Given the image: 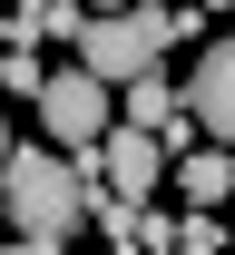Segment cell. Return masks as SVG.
Returning a JSON list of instances; mask_svg holds the SVG:
<instances>
[{
	"mask_svg": "<svg viewBox=\"0 0 235 255\" xmlns=\"http://www.w3.org/2000/svg\"><path fill=\"white\" fill-rule=\"evenodd\" d=\"M78 167H88V187H98V196H128V206H137V196L167 177V147L137 137V128H108L98 147H78Z\"/></svg>",
	"mask_w": 235,
	"mask_h": 255,
	"instance_id": "4",
	"label": "cell"
},
{
	"mask_svg": "<svg viewBox=\"0 0 235 255\" xmlns=\"http://www.w3.org/2000/svg\"><path fill=\"white\" fill-rule=\"evenodd\" d=\"M10 147H20V137H10V118H0V167H10Z\"/></svg>",
	"mask_w": 235,
	"mask_h": 255,
	"instance_id": "8",
	"label": "cell"
},
{
	"mask_svg": "<svg viewBox=\"0 0 235 255\" xmlns=\"http://www.w3.org/2000/svg\"><path fill=\"white\" fill-rule=\"evenodd\" d=\"M196 10H206V20H216V10H235V0H196Z\"/></svg>",
	"mask_w": 235,
	"mask_h": 255,
	"instance_id": "9",
	"label": "cell"
},
{
	"mask_svg": "<svg viewBox=\"0 0 235 255\" xmlns=\"http://www.w3.org/2000/svg\"><path fill=\"white\" fill-rule=\"evenodd\" d=\"M0 216H10V206H0Z\"/></svg>",
	"mask_w": 235,
	"mask_h": 255,
	"instance_id": "12",
	"label": "cell"
},
{
	"mask_svg": "<svg viewBox=\"0 0 235 255\" xmlns=\"http://www.w3.org/2000/svg\"><path fill=\"white\" fill-rule=\"evenodd\" d=\"M176 187H186V216H216V206H235V147H186Z\"/></svg>",
	"mask_w": 235,
	"mask_h": 255,
	"instance_id": "6",
	"label": "cell"
},
{
	"mask_svg": "<svg viewBox=\"0 0 235 255\" xmlns=\"http://www.w3.org/2000/svg\"><path fill=\"white\" fill-rule=\"evenodd\" d=\"M0 20H10V0H0Z\"/></svg>",
	"mask_w": 235,
	"mask_h": 255,
	"instance_id": "10",
	"label": "cell"
},
{
	"mask_svg": "<svg viewBox=\"0 0 235 255\" xmlns=\"http://www.w3.org/2000/svg\"><path fill=\"white\" fill-rule=\"evenodd\" d=\"M39 128H49L59 157H78V147H98L108 128H118V89H98L88 69H49L39 79Z\"/></svg>",
	"mask_w": 235,
	"mask_h": 255,
	"instance_id": "3",
	"label": "cell"
},
{
	"mask_svg": "<svg viewBox=\"0 0 235 255\" xmlns=\"http://www.w3.org/2000/svg\"><path fill=\"white\" fill-rule=\"evenodd\" d=\"M186 118L206 128V147H235V39H206L196 49V79H186Z\"/></svg>",
	"mask_w": 235,
	"mask_h": 255,
	"instance_id": "5",
	"label": "cell"
},
{
	"mask_svg": "<svg viewBox=\"0 0 235 255\" xmlns=\"http://www.w3.org/2000/svg\"><path fill=\"white\" fill-rule=\"evenodd\" d=\"M0 255H20V246H0Z\"/></svg>",
	"mask_w": 235,
	"mask_h": 255,
	"instance_id": "11",
	"label": "cell"
},
{
	"mask_svg": "<svg viewBox=\"0 0 235 255\" xmlns=\"http://www.w3.org/2000/svg\"><path fill=\"white\" fill-rule=\"evenodd\" d=\"M39 49H0V98H39Z\"/></svg>",
	"mask_w": 235,
	"mask_h": 255,
	"instance_id": "7",
	"label": "cell"
},
{
	"mask_svg": "<svg viewBox=\"0 0 235 255\" xmlns=\"http://www.w3.org/2000/svg\"><path fill=\"white\" fill-rule=\"evenodd\" d=\"M167 39H196V10H167V0H128V10H108L78 30V69L98 79V89H128L147 69L167 59Z\"/></svg>",
	"mask_w": 235,
	"mask_h": 255,
	"instance_id": "2",
	"label": "cell"
},
{
	"mask_svg": "<svg viewBox=\"0 0 235 255\" xmlns=\"http://www.w3.org/2000/svg\"><path fill=\"white\" fill-rule=\"evenodd\" d=\"M88 167L59 157V147H10V167H0V206L20 216V236H30V255H59L78 226H88Z\"/></svg>",
	"mask_w": 235,
	"mask_h": 255,
	"instance_id": "1",
	"label": "cell"
}]
</instances>
